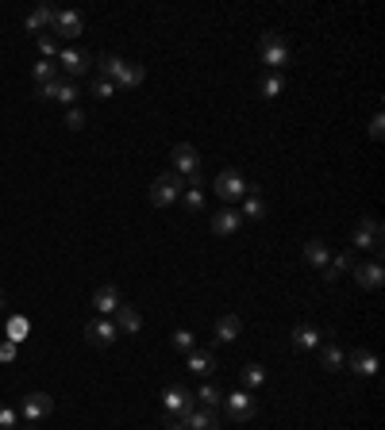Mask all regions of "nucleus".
<instances>
[{
  "label": "nucleus",
  "mask_w": 385,
  "mask_h": 430,
  "mask_svg": "<svg viewBox=\"0 0 385 430\" xmlns=\"http://www.w3.org/2000/svg\"><path fill=\"white\" fill-rule=\"evenodd\" d=\"M258 54H262V62H266L270 73H278L281 65L293 62V50H289V43L281 39L278 31H266V35H262V39H258Z\"/></svg>",
  "instance_id": "obj_1"
},
{
  "label": "nucleus",
  "mask_w": 385,
  "mask_h": 430,
  "mask_svg": "<svg viewBox=\"0 0 385 430\" xmlns=\"http://www.w3.org/2000/svg\"><path fill=\"white\" fill-rule=\"evenodd\" d=\"M170 158H174V169H170V173H177L181 181H189V185H204V177H201V154H196L189 142H177Z\"/></svg>",
  "instance_id": "obj_2"
},
{
  "label": "nucleus",
  "mask_w": 385,
  "mask_h": 430,
  "mask_svg": "<svg viewBox=\"0 0 385 430\" xmlns=\"http://www.w3.org/2000/svg\"><path fill=\"white\" fill-rule=\"evenodd\" d=\"M181 188H185V181L177 173H158L154 181H150V204H154V208H170V204H177Z\"/></svg>",
  "instance_id": "obj_3"
},
{
  "label": "nucleus",
  "mask_w": 385,
  "mask_h": 430,
  "mask_svg": "<svg viewBox=\"0 0 385 430\" xmlns=\"http://www.w3.org/2000/svg\"><path fill=\"white\" fill-rule=\"evenodd\" d=\"M223 411H228L236 423H247V419H255L258 415V399H255V392H247V388H239V392H231V396H223Z\"/></svg>",
  "instance_id": "obj_4"
},
{
  "label": "nucleus",
  "mask_w": 385,
  "mask_h": 430,
  "mask_svg": "<svg viewBox=\"0 0 385 430\" xmlns=\"http://www.w3.org/2000/svg\"><path fill=\"white\" fill-rule=\"evenodd\" d=\"M247 193H250V185L243 181L239 169H223V173L216 177V196H220V200H228V204H231V200H243Z\"/></svg>",
  "instance_id": "obj_5"
},
{
  "label": "nucleus",
  "mask_w": 385,
  "mask_h": 430,
  "mask_svg": "<svg viewBox=\"0 0 385 430\" xmlns=\"http://www.w3.org/2000/svg\"><path fill=\"white\" fill-rule=\"evenodd\" d=\"M351 242L359 246V250H374V254H378L381 250V223L374 215H362L359 227H354V238H351Z\"/></svg>",
  "instance_id": "obj_6"
},
{
  "label": "nucleus",
  "mask_w": 385,
  "mask_h": 430,
  "mask_svg": "<svg viewBox=\"0 0 385 430\" xmlns=\"http://www.w3.org/2000/svg\"><path fill=\"white\" fill-rule=\"evenodd\" d=\"M162 407L170 411V415L185 419V415H189V411L196 407V396H193L189 388H181V385H170V388L162 392Z\"/></svg>",
  "instance_id": "obj_7"
},
{
  "label": "nucleus",
  "mask_w": 385,
  "mask_h": 430,
  "mask_svg": "<svg viewBox=\"0 0 385 430\" xmlns=\"http://www.w3.org/2000/svg\"><path fill=\"white\" fill-rule=\"evenodd\" d=\"M54 62H58L62 70H65V77H70V81L85 77L89 65H93V58H89V54H81L78 46H65V50H58V58H54Z\"/></svg>",
  "instance_id": "obj_8"
},
{
  "label": "nucleus",
  "mask_w": 385,
  "mask_h": 430,
  "mask_svg": "<svg viewBox=\"0 0 385 430\" xmlns=\"http://www.w3.org/2000/svg\"><path fill=\"white\" fill-rule=\"evenodd\" d=\"M51 31L62 35V39H78V35L85 31V16L73 12V8H58V12H54V27H51Z\"/></svg>",
  "instance_id": "obj_9"
},
{
  "label": "nucleus",
  "mask_w": 385,
  "mask_h": 430,
  "mask_svg": "<svg viewBox=\"0 0 385 430\" xmlns=\"http://www.w3.org/2000/svg\"><path fill=\"white\" fill-rule=\"evenodd\" d=\"M51 411H54V399L46 396V392H31V396H23V404H20V419H27V423H43Z\"/></svg>",
  "instance_id": "obj_10"
},
{
  "label": "nucleus",
  "mask_w": 385,
  "mask_h": 430,
  "mask_svg": "<svg viewBox=\"0 0 385 430\" xmlns=\"http://www.w3.org/2000/svg\"><path fill=\"white\" fill-rule=\"evenodd\" d=\"M39 97L43 100H58V104H78V97H81V89H78V81H70V77H58V81H51V85H43L39 89Z\"/></svg>",
  "instance_id": "obj_11"
},
{
  "label": "nucleus",
  "mask_w": 385,
  "mask_h": 430,
  "mask_svg": "<svg viewBox=\"0 0 385 430\" xmlns=\"http://www.w3.org/2000/svg\"><path fill=\"white\" fill-rule=\"evenodd\" d=\"M120 303H124V296H120L116 284H100V289L93 292V308H97L100 319H112V315L120 311Z\"/></svg>",
  "instance_id": "obj_12"
},
{
  "label": "nucleus",
  "mask_w": 385,
  "mask_h": 430,
  "mask_svg": "<svg viewBox=\"0 0 385 430\" xmlns=\"http://www.w3.org/2000/svg\"><path fill=\"white\" fill-rule=\"evenodd\" d=\"M343 365H351V372H359V377H374V372H378V353L370 346H359V350L347 353Z\"/></svg>",
  "instance_id": "obj_13"
},
{
  "label": "nucleus",
  "mask_w": 385,
  "mask_h": 430,
  "mask_svg": "<svg viewBox=\"0 0 385 430\" xmlns=\"http://www.w3.org/2000/svg\"><path fill=\"white\" fill-rule=\"evenodd\" d=\"M85 338L93 342V346H112V342L120 338V330H116L112 319H89L85 323Z\"/></svg>",
  "instance_id": "obj_14"
},
{
  "label": "nucleus",
  "mask_w": 385,
  "mask_h": 430,
  "mask_svg": "<svg viewBox=\"0 0 385 430\" xmlns=\"http://www.w3.org/2000/svg\"><path fill=\"white\" fill-rule=\"evenodd\" d=\"M239 227H243V215H239V208H223V212H216V215H212V235H220V238L236 235Z\"/></svg>",
  "instance_id": "obj_15"
},
{
  "label": "nucleus",
  "mask_w": 385,
  "mask_h": 430,
  "mask_svg": "<svg viewBox=\"0 0 385 430\" xmlns=\"http://www.w3.org/2000/svg\"><path fill=\"white\" fill-rule=\"evenodd\" d=\"M54 12H58V8H51V4H39V8H31V16H27L23 20V27L31 35H46L54 27Z\"/></svg>",
  "instance_id": "obj_16"
},
{
  "label": "nucleus",
  "mask_w": 385,
  "mask_h": 430,
  "mask_svg": "<svg viewBox=\"0 0 385 430\" xmlns=\"http://www.w3.org/2000/svg\"><path fill=\"white\" fill-rule=\"evenodd\" d=\"M185 430H220V419H216L212 407H193L189 415L181 419Z\"/></svg>",
  "instance_id": "obj_17"
},
{
  "label": "nucleus",
  "mask_w": 385,
  "mask_h": 430,
  "mask_svg": "<svg viewBox=\"0 0 385 430\" xmlns=\"http://www.w3.org/2000/svg\"><path fill=\"white\" fill-rule=\"evenodd\" d=\"M354 281H359V289H366V292H374V289H381V262H366V265H354Z\"/></svg>",
  "instance_id": "obj_18"
},
{
  "label": "nucleus",
  "mask_w": 385,
  "mask_h": 430,
  "mask_svg": "<svg viewBox=\"0 0 385 430\" xmlns=\"http://www.w3.org/2000/svg\"><path fill=\"white\" fill-rule=\"evenodd\" d=\"M324 338H327V334L320 327H312V323H297V327H293V346L297 350H316Z\"/></svg>",
  "instance_id": "obj_19"
},
{
  "label": "nucleus",
  "mask_w": 385,
  "mask_h": 430,
  "mask_svg": "<svg viewBox=\"0 0 385 430\" xmlns=\"http://www.w3.org/2000/svg\"><path fill=\"white\" fill-rule=\"evenodd\" d=\"M316 350H320V361H324V369H343V361H347V353H343V346H339V342H335V334H327V338L320 342V346H316Z\"/></svg>",
  "instance_id": "obj_20"
},
{
  "label": "nucleus",
  "mask_w": 385,
  "mask_h": 430,
  "mask_svg": "<svg viewBox=\"0 0 385 430\" xmlns=\"http://www.w3.org/2000/svg\"><path fill=\"white\" fill-rule=\"evenodd\" d=\"M239 334H243L239 315H220V319H216V330H212V342H236Z\"/></svg>",
  "instance_id": "obj_21"
},
{
  "label": "nucleus",
  "mask_w": 385,
  "mask_h": 430,
  "mask_svg": "<svg viewBox=\"0 0 385 430\" xmlns=\"http://www.w3.org/2000/svg\"><path fill=\"white\" fill-rule=\"evenodd\" d=\"M116 330H124V334H139L143 330V315H139L135 308H131V303H120V311H116Z\"/></svg>",
  "instance_id": "obj_22"
},
{
  "label": "nucleus",
  "mask_w": 385,
  "mask_h": 430,
  "mask_svg": "<svg viewBox=\"0 0 385 430\" xmlns=\"http://www.w3.org/2000/svg\"><path fill=\"white\" fill-rule=\"evenodd\" d=\"M97 70H100V77L116 85L120 77H124V70H127V62L124 58H116V54H105V58H97Z\"/></svg>",
  "instance_id": "obj_23"
},
{
  "label": "nucleus",
  "mask_w": 385,
  "mask_h": 430,
  "mask_svg": "<svg viewBox=\"0 0 385 430\" xmlns=\"http://www.w3.org/2000/svg\"><path fill=\"white\" fill-rule=\"evenodd\" d=\"M239 215H243V219H255V223H258V219H266V215H270V208H266V196L250 188V193H247V204H243V212H239Z\"/></svg>",
  "instance_id": "obj_24"
},
{
  "label": "nucleus",
  "mask_w": 385,
  "mask_h": 430,
  "mask_svg": "<svg viewBox=\"0 0 385 430\" xmlns=\"http://www.w3.org/2000/svg\"><path fill=\"white\" fill-rule=\"evenodd\" d=\"M305 262H308V265H316V269H324V265L332 262V250H327V242H320V238L305 242Z\"/></svg>",
  "instance_id": "obj_25"
},
{
  "label": "nucleus",
  "mask_w": 385,
  "mask_h": 430,
  "mask_svg": "<svg viewBox=\"0 0 385 430\" xmlns=\"http://www.w3.org/2000/svg\"><path fill=\"white\" fill-rule=\"evenodd\" d=\"M31 77H35V85H51V81H58V62L54 58H43V62H35L31 65Z\"/></svg>",
  "instance_id": "obj_26"
},
{
  "label": "nucleus",
  "mask_w": 385,
  "mask_h": 430,
  "mask_svg": "<svg viewBox=\"0 0 385 430\" xmlns=\"http://www.w3.org/2000/svg\"><path fill=\"white\" fill-rule=\"evenodd\" d=\"M216 369V353L212 350H193L189 353V372H201V377H209Z\"/></svg>",
  "instance_id": "obj_27"
},
{
  "label": "nucleus",
  "mask_w": 385,
  "mask_h": 430,
  "mask_svg": "<svg viewBox=\"0 0 385 430\" xmlns=\"http://www.w3.org/2000/svg\"><path fill=\"white\" fill-rule=\"evenodd\" d=\"M143 77H147V70L139 62H127V70H124V77L116 81V89H139L143 85Z\"/></svg>",
  "instance_id": "obj_28"
},
{
  "label": "nucleus",
  "mask_w": 385,
  "mask_h": 430,
  "mask_svg": "<svg viewBox=\"0 0 385 430\" xmlns=\"http://www.w3.org/2000/svg\"><path fill=\"white\" fill-rule=\"evenodd\" d=\"M181 204H185V212H201L204 208V193H201V185H189V188H181Z\"/></svg>",
  "instance_id": "obj_29"
},
{
  "label": "nucleus",
  "mask_w": 385,
  "mask_h": 430,
  "mask_svg": "<svg viewBox=\"0 0 385 430\" xmlns=\"http://www.w3.org/2000/svg\"><path fill=\"white\" fill-rule=\"evenodd\" d=\"M239 380L247 388H262V385H266V369H262V365H243L239 369Z\"/></svg>",
  "instance_id": "obj_30"
},
{
  "label": "nucleus",
  "mask_w": 385,
  "mask_h": 430,
  "mask_svg": "<svg viewBox=\"0 0 385 430\" xmlns=\"http://www.w3.org/2000/svg\"><path fill=\"white\" fill-rule=\"evenodd\" d=\"M193 396H196V399H201V404H204V407H212V411H216V407H220V404H223V392H220V388H216V385H201V388H196V392H193Z\"/></svg>",
  "instance_id": "obj_31"
},
{
  "label": "nucleus",
  "mask_w": 385,
  "mask_h": 430,
  "mask_svg": "<svg viewBox=\"0 0 385 430\" xmlns=\"http://www.w3.org/2000/svg\"><path fill=\"white\" fill-rule=\"evenodd\" d=\"M281 89H285V77H281V73H270V70H266V77H262V97L274 100V97H281Z\"/></svg>",
  "instance_id": "obj_32"
},
{
  "label": "nucleus",
  "mask_w": 385,
  "mask_h": 430,
  "mask_svg": "<svg viewBox=\"0 0 385 430\" xmlns=\"http://www.w3.org/2000/svg\"><path fill=\"white\" fill-rule=\"evenodd\" d=\"M170 342H174L177 353H193V350H196V334H193V330H174Z\"/></svg>",
  "instance_id": "obj_33"
},
{
  "label": "nucleus",
  "mask_w": 385,
  "mask_h": 430,
  "mask_svg": "<svg viewBox=\"0 0 385 430\" xmlns=\"http://www.w3.org/2000/svg\"><path fill=\"white\" fill-rule=\"evenodd\" d=\"M0 430H20V411L0 404Z\"/></svg>",
  "instance_id": "obj_34"
},
{
  "label": "nucleus",
  "mask_w": 385,
  "mask_h": 430,
  "mask_svg": "<svg viewBox=\"0 0 385 430\" xmlns=\"http://www.w3.org/2000/svg\"><path fill=\"white\" fill-rule=\"evenodd\" d=\"M327 265H332L335 273H351V269H354V250H343V254H335V257H332V262H327Z\"/></svg>",
  "instance_id": "obj_35"
},
{
  "label": "nucleus",
  "mask_w": 385,
  "mask_h": 430,
  "mask_svg": "<svg viewBox=\"0 0 385 430\" xmlns=\"http://www.w3.org/2000/svg\"><path fill=\"white\" fill-rule=\"evenodd\" d=\"M27 330H31V327H27V319H12V323H8V342L20 346V342L27 338Z\"/></svg>",
  "instance_id": "obj_36"
},
{
  "label": "nucleus",
  "mask_w": 385,
  "mask_h": 430,
  "mask_svg": "<svg viewBox=\"0 0 385 430\" xmlns=\"http://www.w3.org/2000/svg\"><path fill=\"white\" fill-rule=\"evenodd\" d=\"M85 123H89V116H85V112L78 108V104H73V108L65 112V127H70V131H81V127H85Z\"/></svg>",
  "instance_id": "obj_37"
},
{
  "label": "nucleus",
  "mask_w": 385,
  "mask_h": 430,
  "mask_svg": "<svg viewBox=\"0 0 385 430\" xmlns=\"http://www.w3.org/2000/svg\"><path fill=\"white\" fill-rule=\"evenodd\" d=\"M89 92H93V97H97V100H108L112 92H116V85H112V81H105V77H97V81L89 85Z\"/></svg>",
  "instance_id": "obj_38"
},
{
  "label": "nucleus",
  "mask_w": 385,
  "mask_h": 430,
  "mask_svg": "<svg viewBox=\"0 0 385 430\" xmlns=\"http://www.w3.org/2000/svg\"><path fill=\"white\" fill-rule=\"evenodd\" d=\"M39 54H43V58H58V43H54V35H39Z\"/></svg>",
  "instance_id": "obj_39"
},
{
  "label": "nucleus",
  "mask_w": 385,
  "mask_h": 430,
  "mask_svg": "<svg viewBox=\"0 0 385 430\" xmlns=\"http://www.w3.org/2000/svg\"><path fill=\"white\" fill-rule=\"evenodd\" d=\"M12 358H16V342L4 338V342H0V361H12Z\"/></svg>",
  "instance_id": "obj_40"
},
{
  "label": "nucleus",
  "mask_w": 385,
  "mask_h": 430,
  "mask_svg": "<svg viewBox=\"0 0 385 430\" xmlns=\"http://www.w3.org/2000/svg\"><path fill=\"white\" fill-rule=\"evenodd\" d=\"M381 123H385L381 116H374V119H370V135H374V139H381Z\"/></svg>",
  "instance_id": "obj_41"
},
{
  "label": "nucleus",
  "mask_w": 385,
  "mask_h": 430,
  "mask_svg": "<svg viewBox=\"0 0 385 430\" xmlns=\"http://www.w3.org/2000/svg\"><path fill=\"white\" fill-rule=\"evenodd\" d=\"M320 273H324V281H327V284H335V281H339V273H335V269H332V265H324V269H320Z\"/></svg>",
  "instance_id": "obj_42"
},
{
  "label": "nucleus",
  "mask_w": 385,
  "mask_h": 430,
  "mask_svg": "<svg viewBox=\"0 0 385 430\" xmlns=\"http://www.w3.org/2000/svg\"><path fill=\"white\" fill-rule=\"evenodd\" d=\"M166 430H185V426H181V419H170V423H166Z\"/></svg>",
  "instance_id": "obj_43"
},
{
  "label": "nucleus",
  "mask_w": 385,
  "mask_h": 430,
  "mask_svg": "<svg viewBox=\"0 0 385 430\" xmlns=\"http://www.w3.org/2000/svg\"><path fill=\"white\" fill-rule=\"evenodd\" d=\"M23 430H39V423H27V426H23Z\"/></svg>",
  "instance_id": "obj_44"
}]
</instances>
